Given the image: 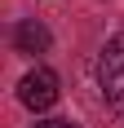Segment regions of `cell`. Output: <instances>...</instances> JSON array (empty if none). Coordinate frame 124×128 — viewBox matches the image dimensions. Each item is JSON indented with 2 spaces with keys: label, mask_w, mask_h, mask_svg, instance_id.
<instances>
[{
  "label": "cell",
  "mask_w": 124,
  "mask_h": 128,
  "mask_svg": "<svg viewBox=\"0 0 124 128\" xmlns=\"http://www.w3.org/2000/svg\"><path fill=\"white\" fill-rule=\"evenodd\" d=\"M98 84H102V97L124 115V36L106 40V49L98 58Z\"/></svg>",
  "instance_id": "obj_1"
},
{
  "label": "cell",
  "mask_w": 124,
  "mask_h": 128,
  "mask_svg": "<svg viewBox=\"0 0 124 128\" xmlns=\"http://www.w3.org/2000/svg\"><path fill=\"white\" fill-rule=\"evenodd\" d=\"M18 102H22L27 110H49V106L58 102V75L44 71V66L27 71L22 84H18Z\"/></svg>",
  "instance_id": "obj_2"
},
{
  "label": "cell",
  "mask_w": 124,
  "mask_h": 128,
  "mask_svg": "<svg viewBox=\"0 0 124 128\" xmlns=\"http://www.w3.org/2000/svg\"><path fill=\"white\" fill-rule=\"evenodd\" d=\"M13 44H18V53H44V49H49V31H44V22H36V18L18 22Z\"/></svg>",
  "instance_id": "obj_3"
},
{
  "label": "cell",
  "mask_w": 124,
  "mask_h": 128,
  "mask_svg": "<svg viewBox=\"0 0 124 128\" xmlns=\"http://www.w3.org/2000/svg\"><path fill=\"white\" fill-rule=\"evenodd\" d=\"M36 128H75V124H67V119H44V124H36Z\"/></svg>",
  "instance_id": "obj_4"
}]
</instances>
